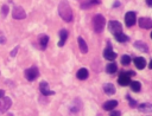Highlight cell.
Masks as SVG:
<instances>
[{"label": "cell", "instance_id": "cell-1", "mask_svg": "<svg viewBox=\"0 0 152 116\" xmlns=\"http://www.w3.org/2000/svg\"><path fill=\"white\" fill-rule=\"evenodd\" d=\"M58 13L61 15V18L66 21L70 22L72 20V12H71V7L69 5V2L66 0H62L58 5Z\"/></svg>", "mask_w": 152, "mask_h": 116}, {"label": "cell", "instance_id": "cell-2", "mask_svg": "<svg viewBox=\"0 0 152 116\" xmlns=\"http://www.w3.org/2000/svg\"><path fill=\"white\" fill-rule=\"evenodd\" d=\"M104 24H106V20H104V17L101 15V14H96L94 18H93V27H94V31L96 33H101L104 28Z\"/></svg>", "mask_w": 152, "mask_h": 116}, {"label": "cell", "instance_id": "cell-3", "mask_svg": "<svg viewBox=\"0 0 152 116\" xmlns=\"http://www.w3.org/2000/svg\"><path fill=\"white\" fill-rule=\"evenodd\" d=\"M24 73H25V77L27 80H34L39 76V71L37 69V66H31V67L26 69Z\"/></svg>", "mask_w": 152, "mask_h": 116}, {"label": "cell", "instance_id": "cell-4", "mask_svg": "<svg viewBox=\"0 0 152 116\" xmlns=\"http://www.w3.org/2000/svg\"><path fill=\"white\" fill-rule=\"evenodd\" d=\"M108 27H109V31H110V33H113V34H116V33H120V32H122V27H121V24H120L119 21H116V20H112V21H109V24H108Z\"/></svg>", "mask_w": 152, "mask_h": 116}, {"label": "cell", "instance_id": "cell-5", "mask_svg": "<svg viewBox=\"0 0 152 116\" xmlns=\"http://www.w3.org/2000/svg\"><path fill=\"white\" fill-rule=\"evenodd\" d=\"M12 15H13V18L14 19H24L25 17H26V13H25V11L20 7V6H15L14 8H13V12H12Z\"/></svg>", "mask_w": 152, "mask_h": 116}, {"label": "cell", "instance_id": "cell-6", "mask_svg": "<svg viewBox=\"0 0 152 116\" xmlns=\"http://www.w3.org/2000/svg\"><path fill=\"white\" fill-rule=\"evenodd\" d=\"M125 22L126 25L129 27V26H133L135 22H137V17H135V13L134 12H127L126 15H125Z\"/></svg>", "mask_w": 152, "mask_h": 116}, {"label": "cell", "instance_id": "cell-7", "mask_svg": "<svg viewBox=\"0 0 152 116\" xmlns=\"http://www.w3.org/2000/svg\"><path fill=\"white\" fill-rule=\"evenodd\" d=\"M103 57H104L107 60H114V59L116 58V53L113 51L110 44H109V46L103 51Z\"/></svg>", "mask_w": 152, "mask_h": 116}, {"label": "cell", "instance_id": "cell-8", "mask_svg": "<svg viewBox=\"0 0 152 116\" xmlns=\"http://www.w3.org/2000/svg\"><path fill=\"white\" fill-rule=\"evenodd\" d=\"M39 89H40L42 94H43V95H45V96H50V95H53V94H55L52 90H50V89H49L48 82H45V80L40 82V84H39Z\"/></svg>", "mask_w": 152, "mask_h": 116}, {"label": "cell", "instance_id": "cell-9", "mask_svg": "<svg viewBox=\"0 0 152 116\" xmlns=\"http://www.w3.org/2000/svg\"><path fill=\"white\" fill-rule=\"evenodd\" d=\"M10 107H11V99H10L8 97L2 96V97H1V101H0V112L6 111Z\"/></svg>", "mask_w": 152, "mask_h": 116}, {"label": "cell", "instance_id": "cell-10", "mask_svg": "<svg viewBox=\"0 0 152 116\" xmlns=\"http://www.w3.org/2000/svg\"><path fill=\"white\" fill-rule=\"evenodd\" d=\"M118 82H119V84H120V85H122V86L128 85V84L131 83V79H129V76L127 75V72H122V73L119 76Z\"/></svg>", "mask_w": 152, "mask_h": 116}, {"label": "cell", "instance_id": "cell-11", "mask_svg": "<svg viewBox=\"0 0 152 116\" xmlns=\"http://www.w3.org/2000/svg\"><path fill=\"white\" fill-rule=\"evenodd\" d=\"M139 26L141 28H152V19L150 18H140Z\"/></svg>", "mask_w": 152, "mask_h": 116}, {"label": "cell", "instance_id": "cell-12", "mask_svg": "<svg viewBox=\"0 0 152 116\" xmlns=\"http://www.w3.org/2000/svg\"><path fill=\"white\" fill-rule=\"evenodd\" d=\"M77 41H78V47L81 50L82 53H87L88 52V46H87V43L84 41V39L82 37H78L77 38Z\"/></svg>", "mask_w": 152, "mask_h": 116}, {"label": "cell", "instance_id": "cell-13", "mask_svg": "<svg viewBox=\"0 0 152 116\" xmlns=\"http://www.w3.org/2000/svg\"><path fill=\"white\" fill-rule=\"evenodd\" d=\"M138 109H139L141 112H144V114H146V112H152V104H151V103H142V104L138 105Z\"/></svg>", "mask_w": 152, "mask_h": 116}, {"label": "cell", "instance_id": "cell-14", "mask_svg": "<svg viewBox=\"0 0 152 116\" xmlns=\"http://www.w3.org/2000/svg\"><path fill=\"white\" fill-rule=\"evenodd\" d=\"M103 91L107 94V95H114L115 94V86L112 84V83H106L103 85Z\"/></svg>", "mask_w": 152, "mask_h": 116}, {"label": "cell", "instance_id": "cell-15", "mask_svg": "<svg viewBox=\"0 0 152 116\" xmlns=\"http://www.w3.org/2000/svg\"><path fill=\"white\" fill-rule=\"evenodd\" d=\"M134 64H135V66H137L139 70H141V69L145 67L146 60H145L142 57H137V58H134Z\"/></svg>", "mask_w": 152, "mask_h": 116}, {"label": "cell", "instance_id": "cell-16", "mask_svg": "<svg viewBox=\"0 0 152 116\" xmlns=\"http://www.w3.org/2000/svg\"><path fill=\"white\" fill-rule=\"evenodd\" d=\"M116 105H118V102H116L115 99H110V101H107V102L103 104V109L109 111V110H113Z\"/></svg>", "mask_w": 152, "mask_h": 116}, {"label": "cell", "instance_id": "cell-17", "mask_svg": "<svg viewBox=\"0 0 152 116\" xmlns=\"http://www.w3.org/2000/svg\"><path fill=\"white\" fill-rule=\"evenodd\" d=\"M59 37H61V40H59V43H58V46L62 47V46L64 45L66 38H68V31H66V30H61V31H59Z\"/></svg>", "mask_w": 152, "mask_h": 116}, {"label": "cell", "instance_id": "cell-18", "mask_svg": "<svg viewBox=\"0 0 152 116\" xmlns=\"http://www.w3.org/2000/svg\"><path fill=\"white\" fill-rule=\"evenodd\" d=\"M76 76H77L78 79H87V78H88V70L84 69V67H82V69H80V70L77 71Z\"/></svg>", "mask_w": 152, "mask_h": 116}, {"label": "cell", "instance_id": "cell-19", "mask_svg": "<svg viewBox=\"0 0 152 116\" xmlns=\"http://www.w3.org/2000/svg\"><path fill=\"white\" fill-rule=\"evenodd\" d=\"M114 36H115V40H116V41H119V43H125V41H127V40H128V37H127L126 34H124L122 32L116 33V34H114Z\"/></svg>", "mask_w": 152, "mask_h": 116}, {"label": "cell", "instance_id": "cell-20", "mask_svg": "<svg viewBox=\"0 0 152 116\" xmlns=\"http://www.w3.org/2000/svg\"><path fill=\"white\" fill-rule=\"evenodd\" d=\"M106 71L108 73H115L118 71V65L115 63H109L107 66H106Z\"/></svg>", "mask_w": 152, "mask_h": 116}, {"label": "cell", "instance_id": "cell-21", "mask_svg": "<svg viewBox=\"0 0 152 116\" xmlns=\"http://www.w3.org/2000/svg\"><path fill=\"white\" fill-rule=\"evenodd\" d=\"M48 41H49V37L46 34H42L40 38H39V43H40V47L44 50L48 45Z\"/></svg>", "mask_w": 152, "mask_h": 116}, {"label": "cell", "instance_id": "cell-22", "mask_svg": "<svg viewBox=\"0 0 152 116\" xmlns=\"http://www.w3.org/2000/svg\"><path fill=\"white\" fill-rule=\"evenodd\" d=\"M134 46H135L137 49H139L140 51H142V52H147V51H148L147 45H146L145 43H142V41H135Z\"/></svg>", "mask_w": 152, "mask_h": 116}, {"label": "cell", "instance_id": "cell-23", "mask_svg": "<svg viewBox=\"0 0 152 116\" xmlns=\"http://www.w3.org/2000/svg\"><path fill=\"white\" fill-rule=\"evenodd\" d=\"M129 85H131V89L133 90V91H140V89H141V84L138 82V80H133V82H131L129 83Z\"/></svg>", "mask_w": 152, "mask_h": 116}, {"label": "cell", "instance_id": "cell-24", "mask_svg": "<svg viewBox=\"0 0 152 116\" xmlns=\"http://www.w3.org/2000/svg\"><path fill=\"white\" fill-rule=\"evenodd\" d=\"M100 2H101V0H88L87 2H83V4H82V8H88L89 6L99 5Z\"/></svg>", "mask_w": 152, "mask_h": 116}, {"label": "cell", "instance_id": "cell-25", "mask_svg": "<svg viewBox=\"0 0 152 116\" xmlns=\"http://www.w3.org/2000/svg\"><path fill=\"white\" fill-rule=\"evenodd\" d=\"M129 63H131V57L128 54H124L121 57V64L122 65H128Z\"/></svg>", "mask_w": 152, "mask_h": 116}, {"label": "cell", "instance_id": "cell-26", "mask_svg": "<svg viewBox=\"0 0 152 116\" xmlns=\"http://www.w3.org/2000/svg\"><path fill=\"white\" fill-rule=\"evenodd\" d=\"M127 99H128V103H129L131 108H137V107H138V103H137V101H135V99H133L131 96H128V95H127Z\"/></svg>", "mask_w": 152, "mask_h": 116}, {"label": "cell", "instance_id": "cell-27", "mask_svg": "<svg viewBox=\"0 0 152 116\" xmlns=\"http://www.w3.org/2000/svg\"><path fill=\"white\" fill-rule=\"evenodd\" d=\"M7 13H8V6L4 5V6H2V8H1V15H2V17H6V15H7Z\"/></svg>", "mask_w": 152, "mask_h": 116}, {"label": "cell", "instance_id": "cell-28", "mask_svg": "<svg viewBox=\"0 0 152 116\" xmlns=\"http://www.w3.org/2000/svg\"><path fill=\"white\" fill-rule=\"evenodd\" d=\"M109 115H112V116H119V115H121V112L120 111H110L109 110Z\"/></svg>", "mask_w": 152, "mask_h": 116}, {"label": "cell", "instance_id": "cell-29", "mask_svg": "<svg viewBox=\"0 0 152 116\" xmlns=\"http://www.w3.org/2000/svg\"><path fill=\"white\" fill-rule=\"evenodd\" d=\"M17 50H18V47H17L15 50H13V51L11 52V56H12V57H14V56H15V53H17Z\"/></svg>", "mask_w": 152, "mask_h": 116}, {"label": "cell", "instance_id": "cell-30", "mask_svg": "<svg viewBox=\"0 0 152 116\" xmlns=\"http://www.w3.org/2000/svg\"><path fill=\"white\" fill-rule=\"evenodd\" d=\"M146 4H147L150 7H152V0H146Z\"/></svg>", "mask_w": 152, "mask_h": 116}, {"label": "cell", "instance_id": "cell-31", "mask_svg": "<svg viewBox=\"0 0 152 116\" xmlns=\"http://www.w3.org/2000/svg\"><path fill=\"white\" fill-rule=\"evenodd\" d=\"M2 96H5V91H4V90H0V98H1Z\"/></svg>", "mask_w": 152, "mask_h": 116}, {"label": "cell", "instance_id": "cell-32", "mask_svg": "<svg viewBox=\"0 0 152 116\" xmlns=\"http://www.w3.org/2000/svg\"><path fill=\"white\" fill-rule=\"evenodd\" d=\"M5 41V38L4 37H0V43H4Z\"/></svg>", "mask_w": 152, "mask_h": 116}, {"label": "cell", "instance_id": "cell-33", "mask_svg": "<svg viewBox=\"0 0 152 116\" xmlns=\"http://www.w3.org/2000/svg\"><path fill=\"white\" fill-rule=\"evenodd\" d=\"M148 66H150V69H152V60L150 62V65H148Z\"/></svg>", "mask_w": 152, "mask_h": 116}, {"label": "cell", "instance_id": "cell-34", "mask_svg": "<svg viewBox=\"0 0 152 116\" xmlns=\"http://www.w3.org/2000/svg\"><path fill=\"white\" fill-rule=\"evenodd\" d=\"M151 38H152V33H151Z\"/></svg>", "mask_w": 152, "mask_h": 116}]
</instances>
